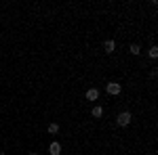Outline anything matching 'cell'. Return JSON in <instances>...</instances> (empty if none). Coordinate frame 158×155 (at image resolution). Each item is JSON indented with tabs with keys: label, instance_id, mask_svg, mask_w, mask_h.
<instances>
[{
	"label": "cell",
	"instance_id": "6da1fadb",
	"mask_svg": "<svg viewBox=\"0 0 158 155\" xmlns=\"http://www.w3.org/2000/svg\"><path fill=\"white\" fill-rule=\"evenodd\" d=\"M131 119H133V115H131L129 111H122V113H118L116 122H118V126H129V124H131Z\"/></svg>",
	"mask_w": 158,
	"mask_h": 155
},
{
	"label": "cell",
	"instance_id": "7a4b0ae2",
	"mask_svg": "<svg viewBox=\"0 0 158 155\" xmlns=\"http://www.w3.org/2000/svg\"><path fill=\"white\" fill-rule=\"evenodd\" d=\"M106 90H108V95H120L122 86H120L118 82H110L108 86H106Z\"/></svg>",
	"mask_w": 158,
	"mask_h": 155
},
{
	"label": "cell",
	"instance_id": "3957f363",
	"mask_svg": "<svg viewBox=\"0 0 158 155\" xmlns=\"http://www.w3.org/2000/svg\"><path fill=\"white\" fill-rule=\"evenodd\" d=\"M86 99H89V101H97V99H99V90H97V88L86 90Z\"/></svg>",
	"mask_w": 158,
	"mask_h": 155
},
{
	"label": "cell",
	"instance_id": "277c9868",
	"mask_svg": "<svg viewBox=\"0 0 158 155\" xmlns=\"http://www.w3.org/2000/svg\"><path fill=\"white\" fill-rule=\"evenodd\" d=\"M49 153H51V155H61V145H59V143H51Z\"/></svg>",
	"mask_w": 158,
	"mask_h": 155
},
{
	"label": "cell",
	"instance_id": "5b68a950",
	"mask_svg": "<svg viewBox=\"0 0 158 155\" xmlns=\"http://www.w3.org/2000/svg\"><path fill=\"white\" fill-rule=\"evenodd\" d=\"M103 48H106V52H114V50H116V42H114V40H106Z\"/></svg>",
	"mask_w": 158,
	"mask_h": 155
},
{
	"label": "cell",
	"instance_id": "8992f818",
	"mask_svg": "<svg viewBox=\"0 0 158 155\" xmlns=\"http://www.w3.org/2000/svg\"><path fill=\"white\" fill-rule=\"evenodd\" d=\"M91 115H93V118H101V115H103V109L99 107V105H95L93 111H91Z\"/></svg>",
	"mask_w": 158,
	"mask_h": 155
},
{
	"label": "cell",
	"instance_id": "52a82bcc",
	"mask_svg": "<svg viewBox=\"0 0 158 155\" xmlns=\"http://www.w3.org/2000/svg\"><path fill=\"white\" fill-rule=\"evenodd\" d=\"M47 132H49V134H57V132H59V126H57V124H49Z\"/></svg>",
	"mask_w": 158,
	"mask_h": 155
},
{
	"label": "cell",
	"instance_id": "ba28073f",
	"mask_svg": "<svg viewBox=\"0 0 158 155\" xmlns=\"http://www.w3.org/2000/svg\"><path fill=\"white\" fill-rule=\"evenodd\" d=\"M129 50H131V55H139V52H141L139 44H131V46H129Z\"/></svg>",
	"mask_w": 158,
	"mask_h": 155
},
{
	"label": "cell",
	"instance_id": "9c48e42d",
	"mask_svg": "<svg viewBox=\"0 0 158 155\" xmlns=\"http://www.w3.org/2000/svg\"><path fill=\"white\" fill-rule=\"evenodd\" d=\"M148 55H150L152 59H156V57H158V46H152L150 50H148Z\"/></svg>",
	"mask_w": 158,
	"mask_h": 155
},
{
	"label": "cell",
	"instance_id": "30bf717a",
	"mask_svg": "<svg viewBox=\"0 0 158 155\" xmlns=\"http://www.w3.org/2000/svg\"><path fill=\"white\" fill-rule=\"evenodd\" d=\"M30 155H38V153H30Z\"/></svg>",
	"mask_w": 158,
	"mask_h": 155
},
{
	"label": "cell",
	"instance_id": "8fae6325",
	"mask_svg": "<svg viewBox=\"0 0 158 155\" xmlns=\"http://www.w3.org/2000/svg\"><path fill=\"white\" fill-rule=\"evenodd\" d=\"M0 155H6V153H0Z\"/></svg>",
	"mask_w": 158,
	"mask_h": 155
}]
</instances>
